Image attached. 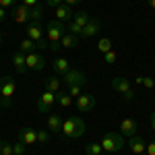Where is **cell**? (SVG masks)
Returning a JSON list of instances; mask_svg holds the SVG:
<instances>
[{"label": "cell", "mask_w": 155, "mask_h": 155, "mask_svg": "<svg viewBox=\"0 0 155 155\" xmlns=\"http://www.w3.org/2000/svg\"><path fill=\"white\" fill-rule=\"evenodd\" d=\"M85 132V122L79 116H71V118H66L62 122V139H66V141H72V139H79V137H83Z\"/></svg>", "instance_id": "1"}, {"label": "cell", "mask_w": 155, "mask_h": 155, "mask_svg": "<svg viewBox=\"0 0 155 155\" xmlns=\"http://www.w3.org/2000/svg\"><path fill=\"white\" fill-rule=\"evenodd\" d=\"M68 29H66V25L62 23V21H50L48 23V29H46V37H48L50 41V50L52 52H58L60 50V39L64 37V33H66Z\"/></svg>", "instance_id": "2"}, {"label": "cell", "mask_w": 155, "mask_h": 155, "mask_svg": "<svg viewBox=\"0 0 155 155\" xmlns=\"http://www.w3.org/2000/svg\"><path fill=\"white\" fill-rule=\"evenodd\" d=\"M124 145H126L124 134H120V132H106L104 139H101V147H104L106 153H118V151H122Z\"/></svg>", "instance_id": "3"}, {"label": "cell", "mask_w": 155, "mask_h": 155, "mask_svg": "<svg viewBox=\"0 0 155 155\" xmlns=\"http://www.w3.org/2000/svg\"><path fill=\"white\" fill-rule=\"evenodd\" d=\"M27 37L35 41L37 50H48L50 48V41H48V37H44V29H41L39 21H31V23L27 25Z\"/></svg>", "instance_id": "4"}, {"label": "cell", "mask_w": 155, "mask_h": 155, "mask_svg": "<svg viewBox=\"0 0 155 155\" xmlns=\"http://www.w3.org/2000/svg\"><path fill=\"white\" fill-rule=\"evenodd\" d=\"M17 93V83L12 77H0V95L4 101V107H11L12 97Z\"/></svg>", "instance_id": "5"}, {"label": "cell", "mask_w": 155, "mask_h": 155, "mask_svg": "<svg viewBox=\"0 0 155 155\" xmlns=\"http://www.w3.org/2000/svg\"><path fill=\"white\" fill-rule=\"evenodd\" d=\"M112 87H114V91H118L126 101L134 99V95H137V91L132 89L130 81H128V79H124V77H114V79H112Z\"/></svg>", "instance_id": "6"}, {"label": "cell", "mask_w": 155, "mask_h": 155, "mask_svg": "<svg viewBox=\"0 0 155 155\" xmlns=\"http://www.w3.org/2000/svg\"><path fill=\"white\" fill-rule=\"evenodd\" d=\"M54 104H56V93H52V91L46 89V91L39 95V99H37V110H39V112H50Z\"/></svg>", "instance_id": "7"}, {"label": "cell", "mask_w": 155, "mask_h": 155, "mask_svg": "<svg viewBox=\"0 0 155 155\" xmlns=\"http://www.w3.org/2000/svg\"><path fill=\"white\" fill-rule=\"evenodd\" d=\"M27 56V68L29 71H44V66H46V60H44V56L39 54V52H31V54H25Z\"/></svg>", "instance_id": "8"}, {"label": "cell", "mask_w": 155, "mask_h": 155, "mask_svg": "<svg viewBox=\"0 0 155 155\" xmlns=\"http://www.w3.org/2000/svg\"><path fill=\"white\" fill-rule=\"evenodd\" d=\"M64 83L68 85V87H71V85H83V87H85V85H87V77H85L81 71L71 68V71L64 74Z\"/></svg>", "instance_id": "9"}, {"label": "cell", "mask_w": 155, "mask_h": 155, "mask_svg": "<svg viewBox=\"0 0 155 155\" xmlns=\"http://www.w3.org/2000/svg\"><path fill=\"white\" fill-rule=\"evenodd\" d=\"M77 110L79 112H91L93 107H95V97L91 95V93H83V95L77 97Z\"/></svg>", "instance_id": "10"}, {"label": "cell", "mask_w": 155, "mask_h": 155, "mask_svg": "<svg viewBox=\"0 0 155 155\" xmlns=\"http://www.w3.org/2000/svg\"><path fill=\"white\" fill-rule=\"evenodd\" d=\"M128 149L134 155H145L147 153V143L143 141L141 134H134V137H130V141H128Z\"/></svg>", "instance_id": "11"}, {"label": "cell", "mask_w": 155, "mask_h": 155, "mask_svg": "<svg viewBox=\"0 0 155 155\" xmlns=\"http://www.w3.org/2000/svg\"><path fill=\"white\" fill-rule=\"evenodd\" d=\"M137 130H139V126H137V120L132 118H122V122H120V134H124V137H134L137 134Z\"/></svg>", "instance_id": "12"}, {"label": "cell", "mask_w": 155, "mask_h": 155, "mask_svg": "<svg viewBox=\"0 0 155 155\" xmlns=\"http://www.w3.org/2000/svg\"><path fill=\"white\" fill-rule=\"evenodd\" d=\"M11 60H12V66H15V71L19 72V74H25V72L29 71V68H27V56H25L21 50H19V52H15Z\"/></svg>", "instance_id": "13"}, {"label": "cell", "mask_w": 155, "mask_h": 155, "mask_svg": "<svg viewBox=\"0 0 155 155\" xmlns=\"http://www.w3.org/2000/svg\"><path fill=\"white\" fill-rule=\"evenodd\" d=\"M19 141L25 145H35L37 143V130L35 128H21L19 130Z\"/></svg>", "instance_id": "14"}, {"label": "cell", "mask_w": 155, "mask_h": 155, "mask_svg": "<svg viewBox=\"0 0 155 155\" xmlns=\"http://www.w3.org/2000/svg\"><path fill=\"white\" fill-rule=\"evenodd\" d=\"M72 6H68V4H60V6H56V21H62V23H68V21H72Z\"/></svg>", "instance_id": "15"}, {"label": "cell", "mask_w": 155, "mask_h": 155, "mask_svg": "<svg viewBox=\"0 0 155 155\" xmlns=\"http://www.w3.org/2000/svg\"><path fill=\"white\" fill-rule=\"evenodd\" d=\"M12 19H15L17 23H27V21H29V8H27L25 4L15 6V8H12Z\"/></svg>", "instance_id": "16"}, {"label": "cell", "mask_w": 155, "mask_h": 155, "mask_svg": "<svg viewBox=\"0 0 155 155\" xmlns=\"http://www.w3.org/2000/svg\"><path fill=\"white\" fill-rule=\"evenodd\" d=\"M99 29H101V23H99L97 19H91V21H89V23L83 27V33H81V35L89 39V37L97 35V33H99Z\"/></svg>", "instance_id": "17"}, {"label": "cell", "mask_w": 155, "mask_h": 155, "mask_svg": "<svg viewBox=\"0 0 155 155\" xmlns=\"http://www.w3.org/2000/svg\"><path fill=\"white\" fill-rule=\"evenodd\" d=\"M79 46V35H74V33H64V37L60 39V48H64V50H74Z\"/></svg>", "instance_id": "18"}, {"label": "cell", "mask_w": 155, "mask_h": 155, "mask_svg": "<svg viewBox=\"0 0 155 155\" xmlns=\"http://www.w3.org/2000/svg\"><path fill=\"white\" fill-rule=\"evenodd\" d=\"M52 66H54V71H56V74H66V72L71 71V62L66 58H56L54 62H52Z\"/></svg>", "instance_id": "19"}, {"label": "cell", "mask_w": 155, "mask_h": 155, "mask_svg": "<svg viewBox=\"0 0 155 155\" xmlns=\"http://www.w3.org/2000/svg\"><path fill=\"white\" fill-rule=\"evenodd\" d=\"M62 122H64V120L60 118L58 114H52L48 118V130L50 132H60L62 130Z\"/></svg>", "instance_id": "20"}, {"label": "cell", "mask_w": 155, "mask_h": 155, "mask_svg": "<svg viewBox=\"0 0 155 155\" xmlns=\"http://www.w3.org/2000/svg\"><path fill=\"white\" fill-rule=\"evenodd\" d=\"M56 104H58L60 107H71L72 97L68 95V91H58V93H56Z\"/></svg>", "instance_id": "21"}, {"label": "cell", "mask_w": 155, "mask_h": 155, "mask_svg": "<svg viewBox=\"0 0 155 155\" xmlns=\"http://www.w3.org/2000/svg\"><path fill=\"white\" fill-rule=\"evenodd\" d=\"M89 21H91V17H89V12H87V11H79V12L72 15V23H77L79 27H85Z\"/></svg>", "instance_id": "22"}, {"label": "cell", "mask_w": 155, "mask_h": 155, "mask_svg": "<svg viewBox=\"0 0 155 155\" xmlns=\"http://www.w3.org/2000/svg\"><path fill=\"white\" fill-rule=\"evenodd\" d=\"M41 17H44V6L41 4H35V6L29 8V21H41Z\"/></svg>", "instance_id": "23"}, {"label": "cell", "mask_w": 155, "mask_h": 155, "mask_svg": "<svg viewBox=\"0 0 155 155\" xmlns=\"http://www.w3.org/2000/svg\"><path fill=\"white\" fill-rule=\"evenodd\" d=\"M35 41L33 39H29V37H25L23 41H21V46H19V50L23 52V54H31V52H35Z\"/></svg>", "instance_id": "24"}, {"label": "cell", "mask_w": 155, "mask_h": 155, "mask_svg": "<svg viewBox=\"0 0 155 155\" xmlns=\"http://www.w3.org/2000/svg\"><path fill=\"white\" fill-rule=\"evenodd\" d=\"M85 153L87 155H101L104 153V147H101V143H89L85 147Z\"/></svg>", "instance_id": "25"}, {"label": "cell", "mask_w": 155, "mask_h": 155, "mask_svg": "<svg viewBox=\"0 0 155 155\" xmlns=\"http://www.w3.org/2000/svg\"><path fill=\"white\" fill-rule=\"evenodd\" d=\"M112 50V39L110 37H101L99 41H97V52H101V54H106Z\"/></svg>", "instance_id": "26"}, {"label": "cell", "mask_w": 155, "mask_h": 155, "mask_svg": "<svg viewBox=\"0 0 155 155\" xmlns=\"http://www.w3.org/2000/svg\"><path fill=\"white\" fill-rule=\"evenodd\" d=\"M60 85H62V81L56 79V77H52V79H48V83H46V89L52 91V93H58V91H60Z\"/></svg>", "instance_id": "27"}, {"label": "cell", "mask_w": 155, "mask_h": 155, "mask_svg": "<svg viewBox=\"0 0 155 155\" xmlns=\"http://www.w3.org/2000/svg\"><path fill=\"white\" fill-rule=\"evenodd\" d=\"M137 85H145L147 89H153L155 79H151V77H139V79H137Z\"/></svg>", "instance_id": "28"}, {"label": "cell", "mask_w": 155, "mask_h": 155, "mask_svg": "<svg viewBox=\"0 0 155 155\" xmlns=\"http://www.w3.org/2000/svg\"><path fill=\"white\" fill-rule=\"evenodd\" d=\"M0 155H15L12 153V143L0 141Z\"/></svg>", "instance_id": "29"}, {"label": "cell", "mask_w": 155, "mask_h": 155, "mask_svg": "<svg viewBox=\"0 0 155 155\" xmlns=\"http://www.w3.org/2000/svg\"><path fill=\"white\" fill-rule=\"evenodd\" d=\"M68 95L71 97L83 95V85H71V87H68Z\"/></svg>", "instance_id": "30"}, {"label": "cell", "mask_w": 155, "mask_h": 155, "mask_svg": "<svg viewBox=\"0 0 155 155\" xmlns=\"http://www.w3.org/2000/svg\"><path fill=\"white\" fill-rule=\"evenodd\" d=\"M66 29H68V33H74V35H81V33H83V27H79V25L72 23V21H68Z\"/></svg>", "instance_id": "31"}, {"label": "cell", "mask_w": 155, "mask_h": 155, "mask_svg": "<svg viewBox=\"0 0 155 155\" xmlns=\"http://www.w3.org/2000/svg\"><path fill=\"white\" fill-rule=\"evenodd\" d=\"M50 141V130H37V143L46 145Z\"/></svg>", "instance_id": "32"}, {"label": "cell", "mask_w": 155, "mask_h": 155, "mask_svg": "<svg viewBox=\"0 0 155 155\" xmlns=\"http://www.w3.org/2000/svg\"><path fill=\"white\" fill-rule=\"evenodd\" d=\"M25 147H27V145L21 143V141L12 143V153H15V155H23V153H25Z\"/></svg>", "instance_id": "33"}, {"label": "cell", "mask_w": 155, "mask_h": 155, "mask_svg": "<svg viewBox=\"0 0 155 155\" xmlns=\"http://www.w3.org/2000/svg\"><path fill=\"white\" fill-rule=\"evenodd\" d=\"M104 58H106L107 64H114V62L118 60V54H116L114 50H110V52H106V54H104Z\"/></svg>", "instance_id": "34"}, {"label": "cell", "mask_w": 155, "mask_h": 155, "mask_svg": "<svg viewBox=\"0 0 155 155\" xmlns=\"http://www.w3.org/2000/svg\"><path fill=\"white\" fill-rule=\"evenodd\" d=\"M17 4V0H0V6L2 8H12Z\"/></svg>", "instance_id": "35"}, {"label": "cell", "mask_w": 155, "mask_h": 155, "mask_svg": "<svg viewBox=\"0 0 155 155\" xmlns=\"http://www.w3.org/2000/svg\"><path fill=\"white\" fill-rule=\"evenodd\" d=\"M46 4H48V6H54V8H56V6H60V4H64V0H46Z\"/></svg>", "instance_id": "36"}, {"label": "cell", "mask_w": 155, "mask_h": 155, "mask_svg": "<svg viewBox=\"0 0 155 155\" xmlns=\"http://www.w3.org/2000/svg\"><path fill=\"white\" fill-rule=\"evenodd\" d=\"M147 155H155V141L147 143Z\"/></svg>", "instance_id": "37"}, {"label": "cell", "mask_w": 155, "mask_h": 155, "mask_svg": "<svg viewBox=\"0 0 155 155\" xmlns=\"http://www.w3.org/2000/svg\"><path fill=\"white\" fill-rule=\"evenodd\" d=\"M21 4H25L27 8H31V6H35V4H39V0H23Z\"/></svg>", "instance_id": "38"}, {"label": "cell", "mask_w": 155, "mask_h": 155, "mask_svg": "<svg viewBox=\"0 0 155 155\" xmlns=\"http://www.w3.org/2000/svg\"><path fill=\"white\" fill-rule=\"evenodd\" d=\"M4 19H6V8H2V6H0V23H2Z\"/></svg>", "instance_id": "39"}, {"label": "cell", "mask_w": 155, "mask_h": 155, "mask_svg": "<svg viewBox=\"0 0 155 155\" xmlns=\"http://www.w3.org/2000/svg\"><path fill=\"white\" fill-rule=\"evenodd\" d=\"M81 0H64V4H68V6H74V4H79Z\"/></svg>", "instance_id": "40"}, {"label": "cell", "mask_w": 155, "mask_h": 155, "mask_svg": "<svg viewBox=\"0 0 155 155\" xmlns=\"http://www.w3.org/2000/svg\"><path fill=\"white\" fill-rule=\"evenodd\" d=\"M149 120H151V126H153V130H155V112L151 114V118H149Z\"/></svg>", "instance_id": "41"}, {"label": "cell", "mask_w": 155, "mask_h": 155, "mask_svg": "<svg viewBox=\"0 0 155 155\" xmlns=\"http://www.w3.org/2000/svg\"><path fill=\"white\" fill-rule=\"evenodd\" d=\"M147 4H149L151 8H155V0H147Z\"/></svg>", "instance_id": "42"}, {"label": "cell", "mask_w": 155, "mask_h": 155, "mask_svg": "<svg viewBox=\"0 0 155 155\" xmlns=\"http://www.w3.org/2000/svg\"><path fill=\"white\" fill-rule=\"evenodd\" d=\"M2 107H4V101H2V97H0V110H2Z\"/></svg>", "instance_id": "43"}, {"label": "cell", "mask_w": 155, "mask_h": 155, "mask_svg": "<svg viewBox=\"0 0 155 155\" xmlns=\"http://www.w3.org/2000/svg\"><path fill=\"white\" fill-rule=\"evenodd\" d=\"M0 44H2V33H0Z\"/></svg>", "instance_id": "44"}, {"label": "cell", "mask_w": 155, "mask_h": 155, "mask_svg": "<svg viewBox=\"0 0 155 155\" xmlns=\"http://www.w3.org/2000/svg\"><path fill=\"white\" fill-rule=\"evenodd\" d=\"M101 155H104V153H101ZM106 155H112V153H106Z\"/></svg>", "instance_id": "45"}, {"label": "cell", "mask_w": 155, "mask_h": 155, "mask_svg": "<svg viewBox=\"0 0 155 155\" xmlns=\"http://www.w3.org/2000/svg\"><path fill=\"white\" fill-rule=\"evenodd\" d=\"M145 155H147V153H145Z\"/></svg>", "instance_id": "46"}]
</instances>
